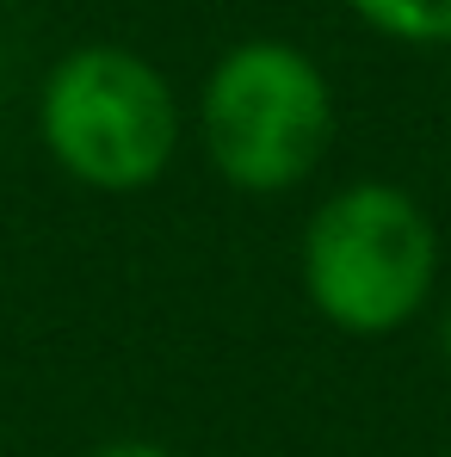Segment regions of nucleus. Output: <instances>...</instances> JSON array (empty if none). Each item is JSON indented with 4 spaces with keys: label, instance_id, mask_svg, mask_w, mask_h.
<instances>
[{
    "label": "nucleus",
    "instance_id": "4",
    "mask_svg": "<svg viewBox=\"0 0 451 457\" xmlns=\"http://www.w3.org/2000/svg\"><path fill=\"white\" fill-rule=\"evenodd\" d=\"M359 25L377 37L408 44V50H439L451 44V0H347Z\"/></svg>",
    "mask_w": 451,
    "mask_h": 457
},
{
    "label": "nucleus",
    "instance_id": "1",
    "mask_svg": "<svg viewBox=\"0 0 451 457\" xmlns=\"http://www.w3.org/2000/svg\"><path fill=\"white\" fill-rule=\"evenodd\" d=\"M303 297L340 334H396L439 291V228L427 204L389 179L328 192L303 223Z\"/></svg>",
    "mask_w": 451,
    "mask_h": 457
},
{
    "label": "nucleus",
    "instance_id": "3",
    "mask_svg": "<svg viewBox=\"0 0 451 457\" xmlns=\"http://www.w3.org/2000/svg\"><path fill=\"white\" fill-rule=\"evenodd\" d=\"M38 143L93 192H143L180 154V99L149 56L80 44L38 87Z\"/></svg>",
    "mask_w": 451,
    "mask_h": 457
},
{
    "label": "nucleus",
    "instance_id": "6",
    "mask_svg": "<svg viewBox=\"0 0 451 457\" xmlns=\"http://www.w3.org/2000/svg\"><path fill=\"white\" fill-rule=\"evenodd\" d=\"M439 346H446V359H451V303H446V315H439Z\"/></svg>",
    "mask_w": 451,
    "mask_h": 457
},
{
    "label": "nucleus",
    "instance_id": "2",
    "mask_svg": "<svg viewBox=\"0 0 451 457\" xmlns=\"http://www.w3.org/2000/svg\"><path fill=\"white\" fill-rule=\"evenodd\" d=\"M198 143L235 192L272 198L303 186L334 143V87L285 37H241L198 87Z\"/></svg>",
    "mask_w": 451,
    "mask_h": 457
},
{
    "label": "nucleus",
    "instance_id": "5",
    "mask_svg": "<svg viewBox=\"0 0 451 457\" xmlns=\"http://www.w3.org/2000/svg\"><path fill=\"white\" fill-rule=\"evenodd\" d=\"M87 457H173V452L155 445V439H105V445H93Z\"/></svg>",
    "mask_w": 451,
    "mask_h": 457
}]
</instances>
